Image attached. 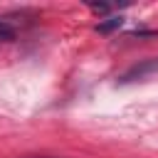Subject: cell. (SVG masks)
<instances>
[{"label":"cell","mask_w":158,"mask_h":158,"mask_svg":"<svg viewBox=\"0 0 158 158\" xmlns=\"http://www.w3.org/2000/svg\"><path fill=\"white\" fill-rule=\"evenodd\" d=\"M153 72H158V59L153 57V59H143L141 64H133L131 69H126L123 74H121V84H131V81H136V79H143V77H148V74H153Z\"/></svg>","instance_id":"1"},{"label":"cell","mask_w":158,"mask_h":158,"mask_svg":"<svg viewBox=\"0 0 158 158\" xmlns=\"http://www.w3.org/2000/svg\"><path fill=\"white\" fill-rule=\"evenodd\" d=\"M131 37H158V30H133Z\"/></svg>","instance_id":"4"},{"label":"cell","mask_w":158,"mask_h":158,"mask_svg":"<svg viewBox=\"0 0 158 158\" xmlns=\"http://www.w3.org/2000/svg\"><path fill=\"white\" fill-rule=\"evenodd\" d=\"M121 25H123V17H121V15H114V17H106L104 22H99V25H96V32H99V35H111V32L118 30Z\"/></svg>","instance_id":"2"},{"label":"cell","mask_w":158,"mask_h":158,"mask_svg":"<svg viewBox=\"0 0 158 158\" xmlns=\"http://www.w3.org/2000/svg\"><path fill=\"white\" fill-rule=\"evenodd\" d=\"M89 7L94 12H109V5H104V2H89Z\"/></svg>","instance_id":"5"},{"label":"cell","mask_w":158,"mask_h":158,"mask_svg":"<svg viewBox=\"0 0 158 158\" xmlns=\"http://www.w3.org/2000/svg\"><path fill=\"white\" fill-rule=\"evenodd\" d=\"M0 40H5V42H7V40H15V30H12L5 20H0Z\"/></svg>","instance_id":"3"}]
</instances>
